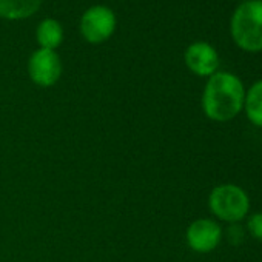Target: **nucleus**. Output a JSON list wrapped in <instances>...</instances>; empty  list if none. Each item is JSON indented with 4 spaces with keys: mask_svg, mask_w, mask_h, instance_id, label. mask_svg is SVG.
I'll return each mask as SVG.
<instances>
[{
    "mask_svg": "<svg viewBox=\"0 0 262 262\" xmlns=\"http://www.w3.org/2000/svg\"><path fill=\"white\" fill-rule=\"evenodd\" d=\"M28 73L39 86L54 85L62 74V63L57 53L45 48L34 51L28 62Z\"/></svg>",
    "mask_w": 262,
    "mask_h": 262,
    "instance_id": "5",
    "label": "nucleus"
},
{
    "mask_svg": "<svg viewBox=\"0 0 262 262\" xmlns=\"http://www.w3.org/2000/svg\"><path fill=\"white\" fill-rule=\"evenodd\" d=\"M185 63L198 76H213L219 67V56L210 43L194 42L185 51Z\"/></svg>",
    "mask_w": 262,
    "mask_h": 262,
    "instance_id": "6",
    "label": "nucleus"
},
{
    "mask_svg": "<svg viewBox=\"0 0 262 262\" xmlns=\"http://www.w3.org/2000/svg\"><path fill=\"white\" fill-rule=\"evenodd\" d=\"M42 0H0V17L20 20L33 16L40 8Z\"/></svg>",
    "mask_w": 262,
    "mask_h": 262,
    "instance_id": "8",
    "label": "nucleus"
},
{
    "mask_svg": "<svg viewBox=\"0 0 262 262\" xmlns=\"http://www.w3.org/2000/svg\"><path fill=\"white\" fill-rule=\"evenodd\" d=\"M188 245L199 253H208L214 250L221 241V228L210 219L194 221L187 231Z\"/></svg>",
    "mask_w": 262,
    "mask_h": 262,
    "instance_id": "7",
    "label": "nucleus"
},
{
    "mask_svg": "<svg viewBox=\"0 0 262 262\" xmlns=\"http://www.w3.org/2000/svg\"><path fill=\"white\" fill-rule=\"evenodd\" d=\"M248 230H250L251 236H254L256 239L262 241V213H256L254 216L250 217Z\"/></svg>",
    "mask_w": 262,
    "mask_h": 262,
    "instance_id": "11",
    "label": "nucleus"
},
{
    "mask_svg": "<svg viewBox=\"0 0 262 262\" xmlns=\"http://www.w3.org/2000/svg\"><path fill=\"white\" fill-rule=\"evenodd\" d=\"M36 37L42 48L54 51L63 40V28L54 19H43L37 27Z\"/></svg>",
    "mask_w": 262,
    "mask_h": 262,
    "instance_id": "9",
    "label": "nucleus"
},
{
    "mask_svg": "<svg viewBox=\"0 0 262 262\" xmlns=\"http://www.w3.org/2000/svg\"><path fill=\"white\" fill-rule=\"evenodd\" d=\"M245 111L254 125L262 126V80L256 82L250 88L245 99Z\"/></svg>",
    "mask_w": 262,
    "mask_h": 262,
    "instance_id": "10",
    "label": "nucleus"
},
{
    "mask_svg": "<svg viewBox=\"0 0 262 262\" xmlns=\"http://www.w3.org/2000/svg\"><path fill=\"white\" fill-rule=\"evenodd\" d=\"M247 2H248V0H247Z\"/></svg>",
    "mask_w": 262,
    "mask_h": 262,
    "instance_id": "12",
    "label": "nucleus"
},
{
    "mask_svg": "<svg viewBox=\"0 0 262 262\" xmlns=\"http://www.w3.org/2000/svg\"><path fill=\"white\" fill-rule=\"evenodd\" d=\"M116 30V14L103 5L88 8L80 19V33L90 43H102Z\"/></svg>",
    "mask_w": 262,
    "mask_h": 262,
    "instance_id": "4",
    "label": "nucleus"
},
{
    "mask_svg": "<svg viewBox=\"0 0 262 262\" xmlns=\"http://www.w3.org/2000/svg\"><path fill=\"white\" fill-rule=\"evenodd\" d=\"M231 36L245 51H262V0H248L231 17Z\"/></svg>",
    "mask_w": 262,
    "mask_h": 262,
    "instance_id": "2",
    "label": "nucleus"
},
{
    "mask_svg": "<svg viewBox=\"0 0 262 262\" xmlns=\"http://www.w3.org/2000/svg\"><path fill=\"white\" fill-rule=\"evenodd\" d=\"M245 102L242 82L230 73H214L204 91L202 106L205 114L217 122L237 116Z\"/></svg>",
    "mask_w": 262,
    "mask_h": 262,
    "instance_id": "1",
    "label": "nucleus"
},
{
    "mask_svg": "<svg viewBox=\"0 0 262 262\" xmlns=\"http://www.w3.org/2000/svg\"><path fill=\"white\" fill-rule=\"evenodd\" d=\"M250 202L239 187L227 184L216 187L210 194V208L211 211L227 222L241 221L248 211Z\"/></svg>",
    "mask_w": 262,
    "mask_h": 262,
    "instance_id": "3",
    "label": "nucleus"
}]
</instances>
